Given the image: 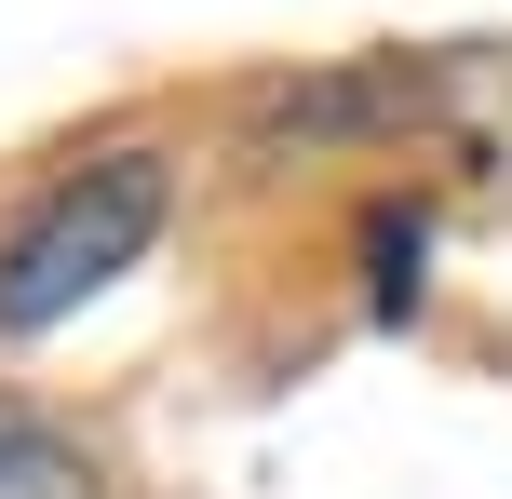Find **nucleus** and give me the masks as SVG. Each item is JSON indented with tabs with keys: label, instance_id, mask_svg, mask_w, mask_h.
I'll list each match as a JSON object with an SVG mask.
<instances>
[{
	"label": "nucleus",
	"instance_id": "nucleus-1",
	"mask_svg": "<svg viewBox=\"0 0 512 499\" xmlns=\"http://www.w3.org/2000/svg\"><path fill=\"white\" fill-rule=\"evenodd\" d=\"M162 216H176L162 149H95V162H68V176L0 230V338H41V324H68L81 297H108V284L162 243Z\"/></svg>",
	"mask_w": 512,
	"mask_h": 499
},
{
	"label": "nucleus",
	"instance_id": "nucleus-2",
	"mask_svg": "<svg viewBox=\"0 0 512 499\" xmlns=\"http://www.w3.org/2000/svg\"><path fill=\"white\" fill-rule=\"evenodd\" d=\"M0 499H95V459L14 392H0Z\"/></svg>",
	"mask_w": 512,
	"mask_h": 499
}]
</instances>
